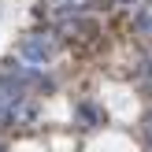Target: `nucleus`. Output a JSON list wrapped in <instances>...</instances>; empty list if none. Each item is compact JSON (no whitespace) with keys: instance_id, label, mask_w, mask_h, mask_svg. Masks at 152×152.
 <instances>
[{"instance_id":"f03ea898","label":"nucleus","mask_w":152,"mask_h":152,"mask_svg":"<svg viewBox=\"0 0 152 152\" xmlns=\"http://www.w3.org/2000/svg\"><path fill=\"white\" fill-rule=\"evenodd\" d=\"M22 100H26V89L19 86L15 78H0V123L4 119H15V111L22 108Z\"/></svg>"},{"instance_id":"20e7f679","label":"nucleus","mask_w":152,"mask_h":152,"mask_svg":"<svg viewBox=\"0 0 152 152\" xmlns=\"http://www.w3.org/2000/svg\"><path fill=\"white\" fill-rule=\"evenodd\" d=\"M148 137H152V119H148Z\"/></svg>"},{"instance_id":"7ed1b4c3","label":"nucleus","mask_w":152,"mask_h":152,"mask_svg":"<svg viewBox=\"0 0 152 152\" xmlns=\"http://www.w3.org/2000/svg\"><path fill=\"white\" fill-rule=\"evenodd\" d=\"M78 115H82V123H86V126H93V123H96L93 108H86V104H82V108H78Z\"/></svg>"},{"instance_id":"39448f33","label":"nucleus","mask_w":152,"mask_h":152,"mask_svg":"<svg viewBox=\"0 0 152 152\" xmlns=\"http://www.w3.org/2000/svg\"><path fill=\"white\" fill-rule=\"evenodd\" d=\"M59 4H63V0H59ZM67 4H71V0H67Z\"/></svg>"},{"instance_id":"423d86ee","label":"nucleus","mask_w":152,"mask_h":152,"mask_svg":"<svg viewBox=\"0 0 152 152\" xmlns=\"http://www.w3.org/2000/svg\"><path fill=\"white\" fill-rule=\"evenodd\" d=\"M0 152H4V145H0Z\"/></svg>"},{"instance_id":"f257e3e1","label":"nucleus","mask_w":152,"mask_h":152,"mask_svg":"<svg viewBox=\"0 0 152 152\" xmlns=\"http://www.w3.org/2000/svg\"><path fill=\"white\" fill-rule=\"evenodd\" d=\"M56 37H48V34H26L19 41V48H15V56L22 59V63H34V67H41V63H48L52 56H56Z\"/></svg>"}]
</instances>
